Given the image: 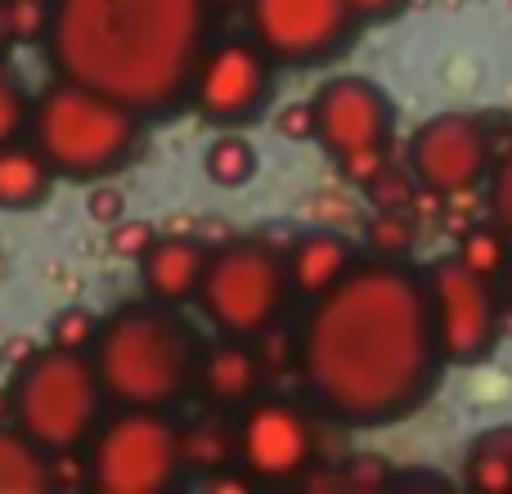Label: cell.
Segmentation results:
<instances>
[{"mask_svg": "<svg viewBox=\"0 0 512 494\" xmlns=\"http://www.w3.org/2000/svg\"><path fill=\"white\" fill-rule=\"evenodd\" d=\"M180 468V432L162 409H126L90 445V486L99 494H162L180 481Z\"/></svg>", "mask_w": 512, "mask_h": 494, "instance_id": "7", "label": "cell"}, {"mask_svg": "<svg viewBox=\"0 0 512 494\" xmlns=\"http://www.w3.org/2000/svg\"><path fill=\"white\" fill-rule=\"evenodd\" d=\"M355 18H391L405 9V0H346Z\"/></svg>", "mask_w": 512, "mask_h": 494, "instance_id": "35", "label": "cell"}, {"mask_svg": "<svg viewBox=\"0 0 512 494\" xmlns=\"http://www.w3.org/2000/svg\"><path fill=\"white\" fill-rule=\"evenodd\" d=\"M490 167L495 162H490L486 126L468 113L427 117L409 140V171H414L418 189L436 198L472 194L490 176Z\"/></svg>", "mask_w": 512, "mask_h": 494, "instance_id": "11", "label": "cell"}, {"mask_svg": "<svg viewBox=\"0 0 512 494\" xmlns=\"http://www.w3.org/2000/svg\"><path fill=\"white\" fill-rule=\"evenodd\" d=\"M283 261H288L292 288L306 292V297L315 301V297H324L328 288H337V283L355 270V247L337 230H310V234H301V239L288 247Z\"/></svg>", "mask_w": 512, "mask_h": 494, "instance_id": "16", "label": "cell"}, {"mask_svg": "<svg viewBox=\"0 0 512 494\" xmlns=\"http://www.w3.org/2000/svg\"><path fill=\"white\" fill-rule=\"evenodd\" d=\"M261 355L256 346H248V337H230V342H216L212 351L198 355V387L212 405L234 409V405H252L256 387H261Z\"/></svg>", "mask_w": 512, "mask_h": 494, "instance_id": "15", "label": "cell"}, {"mask_svg": "<svg viewBox=\"0 0 512 494\" xmlns=\"http://www.w3.org/2000/svg\"><path fill=\"white\" fill-rule=\"evenodd\" d=\"M382 477H387V468H382V463H369V454H360V459L346 468V481H351V486H378Z\"/></svg>", "mask_w": 512, "mask_h": 494, "instance_id": "34", "label": "cell"}, {"mask_svg": "<svg viewBox=\"0 0 512 494\" xmlns=\"http://www.w3.org/2000/svg\"><path fill=\"white\" fill-rule=\"evenodd\" d=\"M203 171H207V180H212V185L243 189L256 176V149H252V140H243V135H234V131L216 135V140L207 144V153H203Z\"/></svg>", "mask_w": 512, "mask_h": 494, "instance_id": "21", "label": "cell"}, {"mask_svg": "<svg viewBox=\"0 0 512 494\" xmlns=\"http://www.w3.org/2000/svg\"><path fill=\"white\" fill-rule=\"evenodd\" d=\"M315 140L337 158L346 180L369 185L387 167V140H391V99L369 77H333L315 90Z\"/></svg>", "mask_w": 512, "mask_h": 494, "instance_id": "8", "label": "cell"}, {"mask_svg": "<svg viewBox=\"0 0 512 494\" xmlns=\"http://www.w3.org/2000/svg\"><path fill=\"white\" fill-rule=\"evenodd\" d=\"M369 239L382 247V252H400L409 243V221L400 212H378V221L369 225Z\"/></svg>", "mask_w": 512, "mask_h": 494, "instance_id": "31", "label": "cell"}, {"mask_svg": "<svg viewBox=\"0 0 512 494\" xmlns=\"http://www.w3.org/2000/svg\"><path fill=\"white\" fill-rule=\"evenodd\" d=\"M441 364L427 283L396 261L355 265L315 297L297 337L310 396L346 427H387L414 414Z\"/></svg>", "mask_w": 512, "mask_h": 494, "instance_id": "1", "label": "cell"}, {"mask_svg": "<svg viewBox=\"0 0 512 494\" xmlns=\"http://www.w3.org/2000/svg\"><path fill=\"white\" fill-rule=\"evenodd\" d=\"M270 54L256 41H221L203 50L194 72V104L207 122L216 126H243L265 108L274 86Z\"/></svg>", "mask_w": 512, "mask_h": 494, "instance_id": "12", "label": "cell"}, {"mask_svg": "<svg viewBox=\"0 0 512 494\" xmlns=\"http://www.w3.org/2000/svg\"><path fill=\"white\" fill-rule=\"evenodd\" d=\"M0 423H14V387H0Z\"/></svg>", "mask_w": 512, "mask_h": 494, "instance_id": "36", "label": "cell"}, {"mask_svg": "<svg viewBox=\"0 0 512 494\" xmlns=\"http://www.w3.org/2000/svg\"><path fill=\"white\" fill-rule=\"evenodd\" d=\"M122 207H126V198L117 194L113 185H99L95 194H90V221H95V225H117L126 216Z\"/></svg>", "mask_w": 512, "mask_h": 494, "instance_id": "33", "label": "cell"}, {"mask_svg": "<svg viewBox=\"0 0 512 494\" xmlns=\"http://www.w3.org/2000/svg\"><path fill=\"white\" fill-rule=\"evenodd\" d=\"M95 337H99V319H95V310H86V306L59 310V315H54V324H50V342L54 346H68V351H90V346H95Z\"/></svg>", "mask_w": 512, "mask_h": 494, "instance_id": "25", "label": "cell"}, {"mask_svg": "<svg viewBox=\"0 0 512 494\" xmlns=\"http://www.w3.org/2000/svg\"><path fill=\"white\" fill-rule=\"evenodd\" d=\"M32 126V104H27V90L18 86L14 72L0 68V149L14 140H23V131Z\"/></svg>", "mask_w": 512, "mask_h": 494, "instance_id": "23", "label": "cell"}, {"mask_svg": "<svg viewBox=\"0 0 512 494\" xmlns=\"http://www.w3.org/2000/svg\"><path fill=\"white\" fill-rule=\"evenodd\" d=\"M180 454L189 468L221 472L225 463L239 459V427H230L225 418H198L194 427L180 432Z\"/></svg>", "mask_w": 512, "mask_h": 494, "instance_id": "19", "label": "cell"}, {"mask_svg": "<svg viewBox=\"0 0 512 494\" xmlns=\"http://www.w3.org/2000/svg\"><path fill=\"white\" fill-rule=\"evenodd\" d=\"M14 45V36H9V14H5V0H0V54Z\"/></svg>", "mask_w": 512, "mask_h": 494, "instance_id": "37", "label": "cell"}, {"mask_svg": "<svg viewBox=\"0 0 512 494\" xmlns=\"http://www.w3.org/2000/svg\"><path fill=\"white\" fill-rule=\"evenodd\" d=\"M459 261L468 265V270L486 274V279L508 274V265H512L508 230H504V225H477V230H468L459 239Z\"/></svg>", "mask_w": 512, "mask_h": 494, "instance_id": "22", "label": "cell"}, {"mask_svg": "<svg viewBox=\"0 0 512 494\" xmlns=\"http://www.w3.org/2000/svg\"><path fill=\"white\" fill-rule=\"evenodd\" d=\"M5 14H9V36L18 45H32L41 36H50L54 0H5Z\"/></svg>", "mask_w": 512, "mask_h": 494, "instance_id": "24", "label": "cell"}, {"mask_svg": "<svg viewBox=\"0 0 512 494\" xmlns=\"http://www.w3.org/2000/svg\"><path fill=\"white\" fill-rule=\"evenodd\" d=\"M239 463L256 481H297L315 463V423L288 400H252L239 423Z\"/></svg>", "mask_w": 512, "mask_h": 494, "instance_id": "13", "label": "cell"}, {"mask_svg": "<svg viewBox=\"0 0 512 494\" xmlns=\"http://www.w3.org/2000/svg\"><path fill=\"white\" fill-rule=\"evenodd\" d=\"M504 297H508V310H512V265H508V274H504Z\"/></svg>", "mask_w": 512, "mask_h": 494, "instance_id": "38", "label": "cell"}, {"mask_svg": "<svg viewBox=\"0 0 512 494\" xmlns=\"http://www.w3.org/2000/svg\"><path fill=\"white\" fill-rule=\"evenodd\" d=\"M279 131L288 135V140H315V104H292L279 113Z\"/></svg>", "mask_w": 512, "mask_h": 494, "instance_id": "32", "label": "cell"}, {"mask_svg": "<svg viewBox=\"0 0 512 494\" xmlns=\"http://www.w3.org/2000/svg\"><path fill=\"white\" fill-rule=\"evenodd\" d=\"M427 301H432L436 346L445 364H481L499 342L504 310L495 297V279L468 270L459 256H441L427 270Z\"/></svg>", "mask_w": 512, "mask_h": 494, "instance_id": "9", "label": "cell"}, {"mask_svg": "<svg viewBox=\"0 0 512 494\" xmlns=\"http://www.w3.org/2000/svg\"><path fill=\"white\" fill-rule=\"evenodd\" d=\"M414 185H418L414 171H396V167L387 162V167H382L364 189H369L373 207H382V212H405L409 198H414Z\"/></svg>", "mask_w": 512, "mask_h": 494, "instance_id": "26", "label": "cell"}, {"mask_svg": "<svg viewBox=\"0 0 512 494\" xmlns=\"http://www.w3.org/2000/svg\"><path fill=\"white\" fill-rule=\"evenodd\" d=\"M0 494H50V450L18 423H0Z\"/></svg>", "mask_w": 512, "mask_h": 494, "instance_id": "18", "label": "cell"}, {"mask_svg": "<svg viewBox=\"0 0 512 494\" xmlns=\"http://www.w3.org/2000/svg\"><path fill=\"white\" fill-rule=\"evenodd\" d=\"M198 337L167 301H126L90 346L104 391L126 409H167L198 378Z\"/></svg>", "mask_w": 512, "mask_h": 494, "instance_id": "3", "label": "cell"}, {"mask_svg": "<svg viewBox=\"0 0 512 494\" xmlns=\"http://www.w3.org/2000/svg\"><path fill=\"white\" fill-rule=\"evenodd\" d=\"M207 261H212V247H203V239H189V234H158L149 252L140 256L144 288H149L153 301L180 306V301L198 297Z\"/></svg>", "mask_w": 512, "mask_h": 494, "instance_id": "14", "label": "cell"}, {"mask_svg": "<svg viewBox=\"0 0 512 494\" xmlns=\"http://www.w3.org/2000/svg\"><path fill=\"white\" fill-rule=\"evenodd\" d=\"M292 292L288 261L265 239H230L212 252L198 301L212 324L230 337H252L279 324L283 301Z\"/></svg>", "mask_w": 512, "mask_h": 494, "instance_id": "6", "label": "cell"}, {"mask_svg": "<svg viewBox=\"0 0 512 494\" xmlns=\"http://www.w3.org/2000/svg\"><path fill=\"white\" fill-rule=\"evenodd\" d=\"M486 207H490V221L504 225V230L512 234V149L495 162V167H490V176H486Z\"/></svg>", "mask_w": 512, "mask_h": 494, "instance_id": "27", "label": "cell"}, {"mask_svg": "<svg viewBox=\"0 0 512 494\" xmlns=\"http://www.w3.org/2000/svg\"><path fill=\"white\" fill-rule=\"evenodd\" d=\"M54 167L36 144H5L0 149V212H32L50 198Z\"/></svg>", "mask_w": 512, "mask_h": 494, "instance_id": "17", "label": "cell"}, {"mask_svg": "<svg viewBox=\"0 0 512 494\" xmlns=\"http://www.w3.org/2000/svg\"><path fill=\"white\" fill-rule=\"evenodd\" d=\"M140 113L95 86L59 77L32 104V144L45 153L54 176L104 180L135 153Z\"/></svg>", "mask_w": 512, "mask_h": 494, "instance_id": "4", "label": "cell"}, {"mask_svg": "<svg viewBox=\"0 0 512 494\" xmlns=\"http://www.w3.org/2000/svg\"><path fill=\"white\" fill-rule=\"evenodd\" d=\"M256 355H261V369H279V364H288V360H297V342H292L288 333H279V324H270V328H261L256 333Z\"/></svg>", "mask_w": 512, "mask_h": 494, "instance_id": "30", "label": "cell"}, {"mask_svg": "<svg viewBox=\"0 0 512 494\" xmlns=\"http://www.w3.org/2000/svg\"><path fill=\"white\" fill-rule=\"evenodd\" d=\"M104 378H99L90 351L45 346L32 351L14 373V423L32 436L41 450H72L104 414Z\"/></svg>", "mask_w": 512, "mask_h": 494, "instance_id": "5", "label": "cell"}, {"mask_svg": "<svg viewBox=\"0 0 512 494\" xmlns=\"http://www.w3.org/2000/svg\"><path fill=\"white\" fill-rule=\"evenodd\" d=\"M153 239H158V230H153L149 221L122 216L117 225H108V247H113V256H122V261H140V256L153 247Z\"/></svg>", "mask_w": 512, "mask_h": 494, "instance_id": "28", "label": "cell"}, {"mask_svg": "<svg viewBox=\"0 0 512 494\" xmlns=\"http://www.w3.org/2000/svg\"><path fill=\"white\" fill-rule=\"evenodd\" d=\"M355 23L346 0H248L252 41L288 68L324 63L351 41Z\"/></svg>", "mask_w": 512, "mask_h": 494, "instance_id": "10", "label": "cell"}, {"mask_svg": "<svg viewBox=\"0 0 512 494\" xmlns=\"http://www.w3.org/2000/svg\"><path fill=\"white\" fill-rule=\"evenodd\" d=\"M472 490L481 494H508L512 490V432H486L468 454L463 468Z\"/></svg>", "mask_w": 512, "mask_h": 494, "instance_id": "20", "label": "cell"}, {"mask_svg": "<svg viewBox=\"0 0 512 494\" xmlns=\"http://www.w3.org/2000/svg\"><path fill=\"white\" fill-rule=\"evenodd\" d=\"M86 490L90 486V454H77L72 450H54L50 454V490Z\"/></svg>", "mask_w": 512, "mask_h": 494, "instance_id": "29", "label": "cell"}, {"mask_svg": "<svg viewBox=\"0 0 512 494\" xmlns=\"http://www.w3.org/2000/svg\"><path fill=\"white\" fill-rule=\"evenodd\" d=\"M212 0H54L50 63L135 113H167L194 90Z\"/></svg>", "mask_w": 512, "mask_h": 494, "instance_id": "2", "label": "cell"}]
</instances>
